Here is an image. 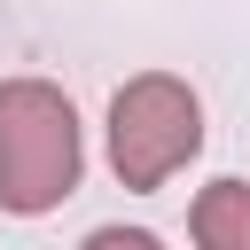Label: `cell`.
Here are the masks:
<instances>
[{
    "instance_id": "obj_1",
    "label": "cell",
    "mask_w": 250,
    "mask_h": 250,
    "mask_svg": "<svg viewBox=\"0 0 250 250\" xmlns=\"http://www.w3.org/2000/svg\"><path fill=\"white\" fill-rule=\"evenodd\" d=\"M78 109L47 78H0V203L39 219L78 188Z\"/></svg>"
},
{
    "instance_id": "obj_2",
    "label": "cell",
    "mask_w": 250,
    "mask_h": 250,
    "mask_svg": "<svg viewBox=\"0 0 250 250\" xmlns=\"http://www.w3.org/2000/svg\"><path fill=\"white\" fill-rule=\"evenodd\" d=\"M203 148V102L172 70H141L109 102V164L133 195H156L188 156Z\"/></svg>"
},
{
    "instance_id": "obj_3",
    "label": "cell",
    "mask_w": 250,
    "mask_h": 250,
    "mask_svg": "<svg viewBox=\"0 0 250 250\" xmlns=\"http://www.w3.org/2000/svg\"><path fill=\"white\" fill-rule=\"evenodd\" d=\"M188 227H195V250H250V180H211Z\"/></svg>"
},
{
    "instance_id": "obj_4",
    "label": "cell",
    "mask_w": 250,
    "mask_h": 250,
    "mask_svg": "<svg viewBox=\"0 0 250 250\" xmlns=\"http://www.w3.org/2000/svg\"><path fill=\"white\" fill-rule=\"evenodd\" d=\"M78 250H164V242H156L148 227H94Z\"/></svg>"
}]
</instances>
